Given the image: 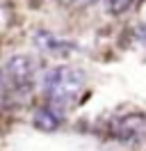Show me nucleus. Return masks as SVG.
Masks as SVG:
<instances>
[{
	"instance_id": "obj_1",
	"label": "nucleus",
	"mask_w": 146,
	"mask_h": 151,
	"mask_svg": "<svg viewBox=\"0 0 146 151\" xmlns=\"http://www.w3.org/2000/svg\"><path fill=\"white\" fill-rule=\"evenodd\" d=\"M41 87H44L46 103L62 110L80 96L82 87H84V73L78 66H69V64L53 66L46 71Z\"/></svg>"
},
{
	"instance_id": "obj_2",
	"label": "nucleus",
	"mask_w": 146,
	"mask_h": 151,
	"mask_svg": "<svg viewBox=\"0 0 146 151\" xmlns=\"http://www.w3.org/2000/svg\"><path fill=\"white\" fill-rule=\"evenodd\" d=\"M36 78V66L34 60L30 55H11L2 66V96H5V105L23 103L34 85Z\"/></svg>"
},
{
	"instance_id": "obj_3",
	"label": "nucleus",
	"mask_w": 146,
	"mask_h": 151,
	"mask_svg": "<svg viewBox=\"0 0 146 151\" xmlns=\"http://www.w3.org/2000/svg\"><path fill=\"white\" fill-rule=\"evenodd\" d=\"M110 137L121 142H142L146 140V114H121L107 124Z\"/></svg>"
},
{
	"instance_id": "obj_4",
	"label": "nucleus",
	"mask_w": 146,
	"mask_h": 151,
	"mask_svg": "<svg viewBox=\"0 0 146 151\" xmlns=\"http://www.w3.org/2000/svg\"><path fill=\"white\" fill-rule=\"evenodd\" d=\"M34 126L39 128V131H55V128L59 126V110H57L55 105H50V103L36 108Z\"/></svg>"
},
{
	"instance_id": "obj_5",
	"label": "nucleus",
	"mask_w": 146,
	"mask_h": 151,
	"mask_svg": "<svg viewBox=\"0 0 146 151\" xmlns=\"http://www.w3.org/2000/svg\"><path fill=\"white\" fill-rule=\"evenodd\" d=\"M105 2V12L112 14V16H121V14H126L132 5H135V0H103Z\"/></svg>"
},
{
	"instance_id": "obj_6",
	"label": "nucleus",
	"mask_w": 146,
	"mask_h": 151,
	"mask_svg": "<svg viewBox=\"0 0 146 151\" xmlns=\"http://www.w3.org/2000/svg\"><path fill=\"white\" fill-rule=\"evenodd\" d=\"M64 7H69V9H84V7H89L94 2H98V0H59Z\"/></svg>"
}]
</instances>
